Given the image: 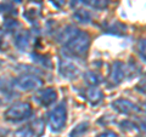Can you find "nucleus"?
<instances>
[{"mask_svg":"<svg viewBox=\"0 0 146 137\" xmlns=\"http://www.w3.org/2000/svg\"><path fill=\"white\" fill-rule=\"evenodd\" d=\"M73 18L76 21H78L79 23H89L91 20V15L89 11L86 10H77L73 13Z\"/></svg>","mask_w":146,"mask_h":137,"instance_id":"2eb2a0df","label":"nucleus"},{"mask_svg":"<svg viewBox=\"0 0 146 137\" xmlns=\"http://www.w3.org/2000/svg\"><path fill=\"white\" fill-rule=\"evenodd\" d=\"M51 4L56 9H61L66 4V0H51Z\"/></svg>","mask_w":146,"mask_h":137,"instance_id":"b1692460","label":"nucleus"},{"mask_svg":"<svg viewBox=\"0 0 146 137\" xmlns=\"http://www.w3.org/2000/svg\"><path fill=\"white\" fill-rule=\"evenodd\" d=\"M111 107L113 111L123 114V115H133V114L140 113V108L135 103L125 98H118L116 101H113L111 103Z\"/></svg>","mask_w":146,"mask_h":137,"instance_id":"39448f33","label":"nucleus"},{"mask_svg":"<svg viewBox=\"0 0 146 137\" xmlns=\"http://www.w3.org/2000/svg\"><path fill=\"white\" fill-rule=\"evenodd\" d=\"M84 81L88 84L90 88H96L98 85L102 83V75L95 70H88L84 73Z\"/></svg>","mask_w":146,"mask_h":137,"instance_id":"9b49d317","label":"nucleus"},{"mask_svg":"<svg viewBox=\"0 0 146 137\" xmlns=\"http://www.w3.org/2000/svg\"><path fill=\"white\" fill-rule=\"evenodd\" d=\"M34 99L43 107H50L56 102L57 99V92L54 88H46L42 89L34 95Z\"/></svg>","mask_w":146,"mask_h":137,"instance_id":"6e6552de","label":"nucleus"},{"mask_svg":"<svg viewBox=\"0 0 146 137\" xmlns=\"http://www.w3.org/2000/svg\"><path fill=\"white\" fill-rule=\"evenodd\" d=\"M16 3H22V0H15Z\"/></svg>","mask_w":146,"mask_h":137,"instance_id":"a878e982","label":"nucleus"},{"mask_svg":"<svg viewBox=\"0 0 146 137\" xmlns=\"http://www.w3.org/2000/svg\"><path fill=\"white\" fill-rule=\"evenodd\" d=\"M127 67L124 63H122L121 61H115L110 70V75H108V83L112 86H117L119 85L123 79L127 75Z\"/></svg>","mask_w":146,"mask_h":137,"instance_id":"423d86ee","label":"nucleus"},{"mask_svg":"<svg viewBox=\"0 0 146 137\" xmlns=\"http://www.w3.org/2000/svg\"><path fill=\"white\" fill-rule=\"evenodd\" d=\"M44 85V81L34 74H23L13 80V86L21 91L38 90Z\"/></svg>","mask_w":146,"mask_h":137,"instance_id":"20e7f679","label":"nucleus"},{"mask_svg":"<svg viewBox=\"0 0 146 137\" xmlns=\"http://www.w3.org/2000/svg\"><path fill=\"white\" fill-rule=\"evenodd\" d=\"M29 40L31 36L28 30H18L15 35V46L21 51H25L29 46Z\"/></svg>","mask_w":146,"mask_h":137,"instance_id":"1a4fd4ad","label":"nucleus"},{"mask_svg":"<svg viewBox=\"0 0 146 137\" xmlns=\"http://www.w3.org/2000/svg\"><path fill=\"white\" fill-rule=\"evenodd\" d=\"M33 3H38V4H40V3H42V0H34Z\"/></svg>","mask_w":146,"mask_h":137,"instance_id":"393cba45","label":"nucleus"},{"mask_svg":"<svg viewBox=\"0 0 146 137\" xmlns=\"http://www.w3.org/2000/svg\"><path fill=\"white\" fill-rule=\"evenodd\" d=\"M32 58L35 63H39L40 66H43L44 68H51L52 63L50 60H48V57H44L43 55H32Z\"/></svg>","mask_w":146,"mask_h":137,"instance_id":"f3484780","label":"nucleus"},{"mask_svg":"<svg viewBox=\"0 0 146 137\" xmlns=\"http://www.w3.org/2000/svg\"><path fill=\"white\" fill-rule=\"evenodd\" d=\"M20 26L18 24V22L16 20H6L5 22H4V28H5L6 30H15L17 27Z\"/></svg>","mask_w":146,"mask_h":137,"instance_id":"aec40b11","label":"nucleus"},{"mask_svg":"<svg viewBox=\"0 0 146 137\" xmlns=\"http://www.w3.org/2000/svg\"><path fill=\"white\" fill-rule=\"evenodd\" d=\"M29 127L32 129V131H33L34 136L40 137V136L44 134V130H45V123H44L43 119H36V120H34V121L29 125Z\"/></svg>","mask_w":146,"mask_h":137,"instance_id":"4468645a","label":"nucleus"},{"mask_svg":"<svg viewBox=\"0 0 146 137\" xmlns=\"http://www.w3.org/2000/svg\"><path fill=\"white\" fill-rule=\"evenodd\" d=\"M33 115V108L28 102H16L4 113V119L10 123H20Z\"/></svg>","mask_w":146,"mask_h":137,"instance_id":"f03ea898","label":"nucleus"},{"mask_svg":"<svg viewBox=\"0 0 146 137\" xmlns=\"http://www.w3.org/2000/svg\"><path fill=\"white\" fill-rule=\"evenodd\" d=\"M85 98L90 102L91 106H96L104 99V92L98 88H90L85 91Z\"/></svg>","mask_w":146,"mask_h":137,"instance_id":"9d476101","label":"nucleus"},{"mask_svg":"<svg viewBox=\"0 0 146 137\" xmlns=\"http://www.w3.org/2000/svg\"><path fill=\"white\" fill-rule=\"evenodd\" d=\"M82 3L95 10H105L108 6L110 0H82Z\"/></svg>","mask_w":146,"mask_h":137,"instance_id":"f8f14e48","label":"nucleus"},{"mask_svg":"<svg viewBox=\"0 0 146 137\" xmlns=\"http://www.w3.org/2000/svg\"><path fill=\"white\" fill-rule=\"evenodd\" d=\"M121 129L123 130V131H128V132H131V131H138L139 129H138V126H136V124L135 123H133L131 120H128V119H125V120H123L122 123H121Z\"/></svg>","mask_w":146,"mask_h":137,"instance_id":"6ab92c4d","label":"nucleus"},{"mask_svg":"<svg viewBox=\"0 0 146 137\" xmlns=\"http://www.w3.org/2000/svg\"><path fill=\"white\" fill-rule=\"evenodd\" d=\"M58 73L67 80H74L79 75V69L73 62L66 60V58H60L58 60Z\"/></svg>","mask_w":146,"mask_h":137,"instance_id":"0eeeda50","label":"nucleus"},{"mask_svg":"<svg viewBox=\"0 0 146 137\" xmlns=\"http://www.w3.org/2000/svg\"><path fill=\"white\" fill-rule=\"evenodd\" d=\"M23 16H25L29 22H34V21L36 20V17L39 16V12H38V10H28V11H26V12L23 13Z\"/></svg>","mask_w":146,"mask_h":137,"instance_id":"412c9836","label":"nucleus"},{"mask_svg":"<svg viewBox=\"0 0 146 137\" xmlns=\"http://www.w3.org/2000/svg\"><path fill=\"white\" fill-rule=\"evenodd\" d=\"M88 130H89V123L88 121L79 123L76 127H73V130L70 132L68 137H82Z\"/></svg>","mask_w":146,"mask_h":137,"instance_id":"ddd939ff","label":"nucleus"},{"mask_svg":"<svg viewBox=\"0 0 146 137\" xmlns=\"http://www.w3.org/2000/svg\"><path fill=\"white\" fill-rule=\"evenodd\" d=\"M96 137H118L116 132H113L111 130H106V131H104L101 132V134H99Z\"/></svg>","mask_w":146,"mask_h":137,"instance_id":"5701e85b","label":"nucleus"},{"mask_svg":"<svg viewBox=\"0 0 146 137\" xmlns=\"http://www.w3.org/2000/svg\"><path fill=\"white\" fill-rule=\"evenodd\" d=\"M138 50H139V55L141 57V61L145 62V39H140L138 43Z\"/></svg>","mask_w":146,"mask_h":137,"instance_id":"4be33fe9","label":"nucleus"},{"mask_svg":"<svg viewBox=\"0 0 146 137\" xmlns=\"http://www.w3.org/2000/svg\"><path fill=\"white\" fill-rule=\"evenodd\" d=\"M66 51L76 57H83L88 53L90 46V35L84 30L78 29L72 38L62 45Z\"/></svg>","mask_w":146,"mask_h":137,"instance_id":"f257e3e1","label":"nucleus"},{"mask_svg":"<svg viewBox=\"0 0 146 137\" xmlns=\"http://www.w3.org/2000/svg\"><path fill=\"white\" fill-rule=\"evenodd\" d=\"M67 121V107L65 102L58 103L49 112V125L54 132H60Z\"/></svg>","mask_w":146,"mask_h":137,"instance_id":"7ed1b4c3","label":"nucleus"},{"mask_svg":"<svg viewBox=\"0 0 146 137\" xmlns=\"http://www.w3.org/2000/svg\"><path fill=\"white\" fill-rule=\"evenodd\" d=\"M12 137H34V134L33 131H32V129L28 126L26 127H21V129H18L17 131L13 132Z\"/></svg>","mask_w":146,"mask_h":137,"instance_id":"a211bd4d","label":"nucleus"},{"mask_svg":"<svg viewBox=\"0 0 146 137\" xmlns=\"http://www.w3.org/2000/svg\"><path fill=\"white\" fill-rule=\"evenodd\" d=\"M106 32L107 33H111V34H116V35H122L125 33V26L121 23V22H113V24H111L106 28Z\"/></svg>","mask_w":146,"mask_h":137,"instance_id":"dca6fc26","label":"nucleus"}]
</instances>
